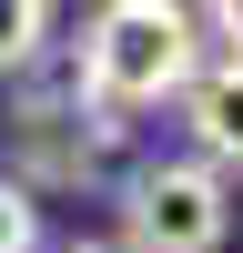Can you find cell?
I'll list each match as a JSON object with an SVG mask.
<instances>
[{"instance_id": "cell-1", "label": "cell", "mask_w": 243, "mask_h": 253, "mask_svg": "<svg viewBox=\"0 0 243 253\" xmlns=\"http://www.w3.org/2000/svg\"><path fill=\"white\" fill-rule=\"evenodd\" d=\"M202 20L172 10V0H112V10H91V31H81V81L71 91L91 101V112H152V101H182L202 71Z\"/></svg>"}, {"instance_id": "cell-2", "label": "cell", "mask_w": 243, "mask_h": 253, "mask_svg": "<svg viewBox=\"0 0 243 253\" xmlns=\"http://www.w3.org/2000/svg\"><path fill=\"white\" fill-rule=\"evenodd\" d=\"M233 233V193L213 162L172 152V162H132L122 182V253H223Z\"/></svg>"}, {"instance_id": "cell-3", "label": "cell", "mask_w": 243, "mask_h": 253, "mask_svg": "<svg viewBox=\"0 0 243 253\" xmlns=\"http://www.w3.org/2000/svg\"><path fill=\"white\" fill-rule=\"evenodd\" d=\"M112 162H122V122L91 112L81 91H31L10 112V162L0 172L20 193H71V182H101Z\"/></svg>"}, {"instance_id": "cell-4", "label": "cell", "mask_w": 243, "mask_h": 253, "mask_svg": "<svg viewBox=\"0 0 243 253\" xmlns=\"http://www.w3.org/2000/svg\"><path fill=\"white\" fill-rule=\"evenodd\" d=\"M182 122H193L213 172H243V61H213V71H193V91H182Z\"/></svg>"}, {"instance_id": "cell-5", "label": "cell", "mask_w": 243, "mask_h": 253, "mask_svg": "<svg viewBox=\"0 0 243 253\" xmlns=\"http://www.w3.org/2000/svg\"><path fill=\"white\" fill-rule=\"evenodd\" d=\"M51 31H61V20L40 10V0H0V81H20V71H31V61L51 51Z\"/></svg>"}, {"instance_id": "cell-6", "label": "cell", "mask_w": 243, "mask_h": 253, "mask_svg": "<svg viewBox=\"0 0 243 253\" xmlns=\"http://www.w3.org/2000/svg\"><path fill=\"white\" fill-rule=\"evenodd\" d=\"M0 253H40V203L0 172Z\"/></svg>"}, {"instance_id": "cell-7", "label": "cell", "mask_w": 243, "mask_h": 253, "mask_svg": "<svg viewBox=\"0 0 243 253\" xmlns=\"http://www.w3.org/2000/svg\"><path fill=\"white\" fill-rule=\"evenodd\" d=\"M213 31H223V61H243V0H223V10H213Z\"/></svg>"}, {"instance_id": "cell-8", "label": "cell", "mask_w": 243, "mask_h": 253, "mask_svg": "<svg viewBox=\"0 0 243 253\" xmlns=\"http://www.w3.org/2000/svg\"><path fill=\"white\" fill-rule=\"evenodd\" d=\"M61 253H122V243H61Z\"/></svg>"}]
</instances>
